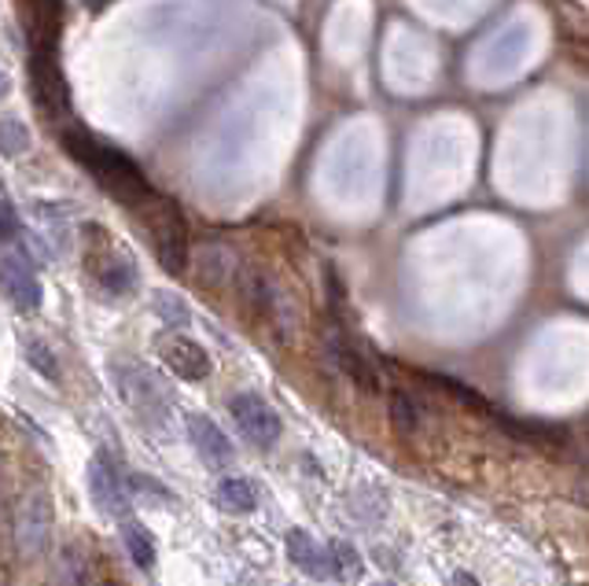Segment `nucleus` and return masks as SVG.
<instances>
[{"instance_id":"nucleus-1","label":"nucleus","mask_w":589,"mask_h":586,"mask_svg":"<svg viewBox=\"0 0 589 586\" xmlns=\"http://www.w3.org/2000/svg\"><path fill=\"white\" fill-rule=\"evenodd\" d=\"M63 148H67V152H71L78 163H82L89 174L97 178L100 185L108 189L119 203L141 206V203H152V200H155L152 189H148L144 174L119 152V148L97 141V137L85 133V130H67V133H63Z\"/></svg>"},{"instance_id":"nucleus-2","label":"nucleus","mask_w":589,"mask_h":586,"mask_svg":"<svg viewBox=\"0 0 589 586\" xmlns=\"http://www.w3.org/2000/svg\"><path fill=\"white\" fill-rule=\"evenodd\" d=\"M55 513L44 491H27L11 505V546L22 560H41L52 546Z\"/></svg>"},{"instance_id":"nucleus-3","label":"nucleus","mask_w":589,"mask_h":586,"mask_svg":"<svg viewBox=\"0 0 589 586\" xmlns=\"http://www.w3.org/2000/svg\"><path fill=\"white\" fill-rule=\"evenodd\" d=\"M111 381H114V387H119L122 402L141 421H148V424L166 421V410H170L166 391L148 370H141L136 362H111Z\"/></svg>"},{"instance_id":"nucleus-4","label":"nucleus","mask_w":589,"mask_h":586,"mask_svg":"<svg viewBox=\"0 0 589 586\" xmlns=\"http://www.w3.org/2000/svg\"><path fill=\"white\" fill-rule=\"evenodd\" d=\"M148 211V233L155 240V255L163 262V270L181 273L189 266V225H184V214L177 211V203L170 200H152L144 203Z\"/></svg>"},{"instance_id":"nucleus-5","label":"nucleus","mask_w":589,"mask_h":586,"mask_svg":"<svg viewBox=\"0 0 589 586\" xmlns=\"http://www.w3.org/2000/svg\"><path fill=\"white\" fill-rule=\"evenodd\" d=\"M89 494L108 521H130V509H133L130 479L119 473V465L108 454H97L89 462Z\"/></svg>"},{"instance_id":"nucleus-6","label":"nucleus","mask_w":589,"mask_h":586,"mask_svg":"<svg viewBox=\"0 0 589 586\" xmlns=\"http://www.w3.org/2000/svg\"><path fill=\"white\" fill-rule=\"evenodd\" d=\"M89 273L100 295L108 299H125L136 292V266L133 259L111 244L108 236H100V251H89Z\"/></svg>"},{"instance_id":"nucleus-7","label":"nucleus","mask_w":589,"mask_h":586,"mask_svg":"<svg viewBox=\"0 0 589 586\" xmlns=\"http://www.w3.org/2000/svg\"><path fill=\"white\" fill-rule=\"evenodd\" d=\"M4 295L19 314H38L41 299H44L38 266H33V259L27 255V244H19V240L8 244L4 251Z\"/></svg>"},{"instance_id":"nucleus-8","label":"nucleus","mask_w":589,"mask_h":586,"mask_svg":"<svg viewBox=\"0 0 589 586\" xmlns=\"http://www.w3.org/2000/svg\"><path fill=\"white\" fill-rule=\"evenodd\" d=\"M229 413H233L236 428L244 432L254 446H262V451H270L284 432L276 410L262 395H251V391H240V395L229 398Z\"/></svg>"},{"instance_id":"nucleus-9","label":"nucleus","mask_w":589,"mask_h":586,"mask_svg":"<svg viewBox=\"0 0 589 586\" xmlns=\"http://www.w3.org/2000/svg\"><path fill=\"white\" fill-rule=\"evenodd\" d=\"M159 358H163L166 370L173 376H181V381H206V376H211V354L195 340L181 336L177 329L159 340Z\"/></svg>"},{"instance_id":"nucleus-10","label":"nucleus","mask_w":589,"mask_h":586,"mask_svg":"<svg viewBox=\"0 0 589 586\" xmlns=\"http://www.w3.org/2000/svg\"><path fill=\"white\" fill-rule=\"evenodd\" d=\"M287 546V560L309 579H332L336 576V565H332V546H321L306 527H292L284 538Z\"/></svg>"},{"instance_id":"nucleus-11","label":"nucleus","mask_w":589,"mask_h":586,"mask_svg":"<svg viewBox=\"0 0 589 586\" xmlns=\"http://www.w3.org/2000/svg\"><path fill=\"white\" fill-rule=\"evenodd\" d=\"M189 440L195 446V454H200L211 468L233 465V443H229V435L217 428L211 417H203V413H192V417H189Z\"/></svg>"},{"instance_id":"nucleus-12","label":"nucleus","mask_w":589,"mask_h":586,"mask_svg":"<svg viewBox=\"0 0 589 586\" xmlns=\"http://www.w3.org/2000/svg\"><path fill=\"white\" fill-rule=\"evenodd\" d=\"M195 273L206 289H229V284L240 281V255L229 244H206L195 259Z\"/></svg>"},{"instance_id":"nucleus-13","label":"nucleus","mask_w":589,"mask_h":586,"mask_svg":"<svg viewBox=\"0 0 589 586\" xmlns=\"http://www.w3.org/2000/svg\"><path fill=\"white\" fill-rule=\"evenodd\" d=\"M30 82H33V93H38L41 108L44 111H67V103H71V97H67V85H63V74L60 67H55V60H49L44 52H38L30 60Z\"/></svg>"},{"instance_id":"nucleus-14","label":"nucleus","mask_w":589,"mask_h":586,"mask_svg":"<svg viewBox=\"0 0 589 586\" xmlns=\"http://www.w3.org/2000/svg\"><path fill=\"white\" fill-rule=\"evenodd\" d=\"M328 358L339 365V370L351 376V384H357L362 391H379L384 387V381H379V373H376V365L365 358L362 351L351 347L343 336H332L328 340Z\"/></svg>"},{"instance_id":"nucleus-15","label":"nucleus","mask_w":589,"mask_h":586,"mask_svg":"<svg viewBox=\"0 0 589 586\" xmlns=\"http://www.w3.org/2000/svg\"><path fill=\"white\" fill-rule=\"evenodd\" d=\"M49 586H89V565L78 543H67L52 560Z\"/></svg>"},{"instance_id":"nucleus-16","label":"nucleus","mask_w":589,"mask_h":586,"mask_svg":"<svg viewBox=\"0 0 589 586\" xmlns=\"http://www.w3.org/2000/svg\"><path fill=\"white\" fill-rule=\"evenodd\" d=\"M38 211V218H41V236H44V244H49V251L55 259H63L67 251H71V225H67V211L63 206H49V203H38L33 206Z\"/></svg>"},{"instance_id":"nucleus-17","label":"nucleus","mask_w":589,"mask_h":586,"mask_svg":"<svg viewBox=\"0 0 589 586\" xmlns=\"http://www.w3.org/2000/svg\"><path fill=\"white\" fill-rule=\"evenodd\" d=\"M214 498L225 513H254V505H258V487H254L251 479L225 476L222 484H217Z\"/></svg>"},{"instance_id":"nucleus-18","label":"nucleus","mask_w":589,"mask_h":586,"mask_svg":"<svg viewBox=\"0 0 589 586\" xmlns=\"http://www.w3.org/2000/svg\"><path fill=\"white\" fill-rule=\"evenodd\" d=\"M390 424H395V432L406 435V440L424 428V410L409 391H390Z\"/></svg>"},{"instance_id":"nucleus-19","label":"nucleus","mask_w":589,"mask_h":586,"mask_svg":"<svg viewBox=\"0 0 589 586\" xmlns=\"http://www.w3.org/2000/svg\"><path fill=\"white\" fill-rule=\"evenodd\" d=\"M122 543H125V549H130V557H133L136 568H144V572L155 568L159 549L152 543V535H148L136 521H122Z\"/></svg>"},{"instance_id":"nucleus-20","label":"nucleus","mask_w":589,"mask_h":586,"mask_svg":"<svg viewBox=\"0 0 589 586\" xmlns=\"http://www.w3.org/2000/svg\"><path fill=\"white\" fill-rule=\"evenodd\" d=\"M152 310L159 314V321H163L166 329H184L192 321V310L189 303L177 295V292H152Z\"/></svg>"},{"instance_id":"nucleus-21","label":"nucleus","mask_w":589,"mask_h":586,"mask_svg":"<svg viewBox=\"0 0 589 586\" xmlns=\"http://www.w3.org/2000/svg\"><path fill=\"white\" fill-rule=\"evenodd\" d=\"M22 354H27L33 373H41L44 381H60V362H55V354L44 340H27L22 343Z\"/></svg>"},{"instance_id":"nucleus-22","label":"nucleus","mask_w":589,"mask_h":586,"mask_svg":"<svg viewBox=\"0 0 589 586\" xmlns=\"http://www.w3.org/2000/svg\"><path fill=\"white\" fill-rule=\"evenodd\" d=\"M332 565H336V579H343V583L362 579V572H365L362 554L346 543H332Z\"/></svg>"},{"instance_id":"nucleus-23","label":"nucleus","mask_w":589,"mask_h":586,"mask_svg":"<svg viewBox=\"0 0 589 586\" xmlns=\"http://www.w3.org/2000/svg\"><path fill=\"white\" fill-rule=\"evenodd\" d=\"M0 133H4V141H0V148H4L8 159L22 155L30 148V130L27 122H19L16 114H4V125H0Z\"/></svg>"},{"instance_id":"nucleus-24","label":"nucleus","mask_w":589,"mask_h":586,"mask_svg":"<svg viewBox=\"0 0 589 586\" xmlns=\"http://www.w3.org/2000/svg\"><path fill=\"white\" fill-rule=\"evenodd\" d=\"M427 381H431L435 387H443V391H446V395H454V398L460 402V406L490 410V406H487V398H483V395H476V391H471L468 384H460V381H454V376H431V373H427Z\"/></svg>"},{"instance_id":"nucleus-25","label":"nucleus","mask_w":589,"mask_h":586,"mask_svg":"<svg viewBox=\"0 0 589 586\" xmlns=\"http://www.w3.org/2000/svg\"><path fill=\"white\" fill-rule=\"evenodd\" d=\"M130 479V491H133V498H148V505H170V491L159 484V479L152 476H141V473H130L125 476Z\"/></svg>"},{"instance_id":"nucleus-26","label":"nucleus","mask_w":589,"mask_h":586,"mask_svg":"<svg viewBox=\"0 0 589 586\" xmlns=\"http://www.w3.org/2000/svg\"><path fill=\"white\" fill-rule=\"evenodd\" d=\"M0 233H4L8 244H16L19 233H22V222H19V211H16V203L8 200H0Z\"/></svg>"},{"instance_id":"nucleus-27","label":"nucleus","mask_w":589,"mask_h":586,"mask_svg":"<svg viewBox=\"0 0 589 586\" xmlns=\"http://www.w3.org/2000/svg\"><path fill=\"white\" fill-rule=\"evenodd\" d=\"M449 586H483V583L471 576V572L460 568V572H454V576H449Z\"/></svg>"}]
</instances>
